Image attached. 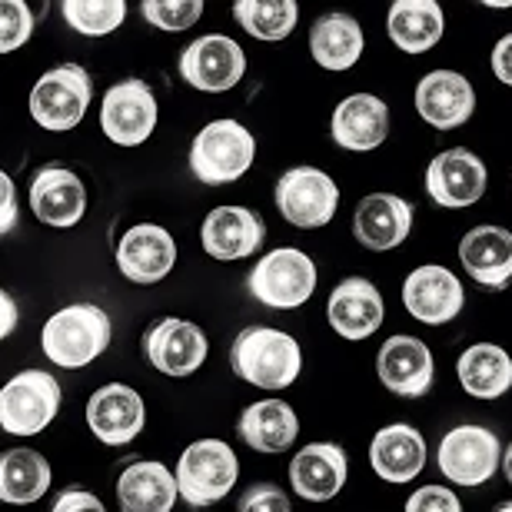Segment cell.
Wrapping results in <instances>:
<instances>
[{
	"label": "cell",
	"mask_w": 512,
	"mask_h": 512,
	"mask_svg": "<svg viewBox=\"0 0 512 512\" xmlns=\"http://www.w3.org/2000/svg\"><path fill=\"white\" fill-rule=\"evenodd\" d=\"M237 512H293V509H290V496L276 483H253L250 489H243Z\"/></svg>",
	"instance_id": "cell-37"
},
{
	"label": "cell",
	"mask_w": 512,
	"mask_h": 512,
	"mask_svg": "<svg viewBox=\"0 0 512 512\" xmlns=\"http://www.w3.org/2000/svg\"><path fill=\"white\" fill-rule=\"evenodd\" d=\"M406 512H463V503L446 486H423L406 499Z\"/></svg>",
	"instance_id": "cell-38"
},
{
	"label": "cell",
	"mask_w": 512,
	"mask_h": 512,
	"mask_svg": "<svg viewBox=\"0 0 512 512\" xmlns=\"http://www.w3.org/2000/svg\"><path fill=\"white\" fill-rule=\"evenodd\" d=\"M330 137L336 147L353 153H370L389 137V107L376 94H353L340 100L330 120Z\"/></svg>",
	"instance_id": "cell-26"
},
{
	"label": "cell",
	"mask_w": 512,
	"mask_h": 512,
	"mask_svg": "<svg viewBox=\"0 0 512 512\" xmlns=\"http://www.w3.org/2000/svg\"><path fill=\"white\" fill-rule=\"evenodd\" d=\"M266 240V223L250 207H217L207 213L200 227V243L207 256L223 263L247 260Z\"/></svg>",
	"instance_id": "cell-22"
},
{
	"label": "cell",
	"mask_w": 512,
	"mask_h": 512,
	"mask_svg": "<svg viewBox=\"0 0 512 512\" xmlns=\"http://www.w3.org/2000/svg\"><path fill=\"white\" fill-rule=\"evenodd\" d=\"M100 130L117 147H140L157 130V97L137 77H127L104 94Z\"/></svg>",
	"instance_id": "cell-12"
},
{
	"label": "cell",
	"mask_w": 512,
	"mask_h": 512,
	"mask_svg": "<svg viewBox=\"0 0 512 512\" xmlns=\"http://www.w3.org/2000/svg\"><path fill=\"white\" fill-rule=\"evenodd\" d=\"M403 306L413 320L426 326L453 323L466 306L463 280H459L453 270L436 266V263L416 266L403 280Z\"/></svg>",
	"instance_id": "cell-14"
},
{
	"label": "cell",
	"mask_w": 512,
	"mask_h": 512,
	"mask_svg": "<svg viewBox=\"0 0 512 512\" xmlns=\"http://www.w3.org/2000/svg\"><path fill=\"white\" fill-rule=\"evenodd\" d=\"M496 512H512V503H503V506H496Z\"/></svg>",
	"instance_id": "cell-44"
},
{
	"label": "cell",
	"mask_w": 512,
	"mask_h": 512,
	"mask_svg": "<svg viewBox=\"0 0 512 512\" xmlns=\"http://www.w3.org/2000/svg\"><path fill=\"white\" fill-rule=\"evenodd\" d=\"M486 187H489L486 163L479 153L466 147L436 153L426 167V193L436 207H446V210L473 207V203L486 197Z\"/></svg>",
	"instance_id": "cell-11"
},
{
	"label": "cell",
	"mask_w": 512,
	"mask_h": 512,
	"mask_svg": "<svg viewBox=\"0 0 512 512\" xmlns=\"http://www.w3.org/2000/svg\"><path fill=\"white\" fill-rule=\"evenodd\" d=\"M233 17L250 37L280 44L293 34L296 20H300V7H296V0H237Z\"/></svg>",
	"instance_id": "cell-33"
},
{
	"label": "cell",
	"mask_w": 512,
	"mask_h": 512,
	"mask_svg": "<svg viewBox=\"0 0 512 512\" xmlns=\"http://www.w3.org/2000/svg\"><path fill=\"white\" fill-rule=\"evenodd\" d=\"M30 210L40 223L54 230H70L87 213L84 180L64 163H44L30 180Z\"/></svg>",
	"instance_id": "cell-16"
},
{
	"label": "cell",
	"mask_w": 512,
	"mask_h": 512,
	"mask_svg": "<svg viewBox=\"0 0 512 512\" xmlns=\"http://www.w3.org/2000/svg\"><path fill=\"white\" fill-rule=\"evenodd\" d=\"M64 389L44 370L10 376L0 389V426L10 436H37L57 419Z\"/></svg>",
	"instance_id": "cell-8"
},
{
	"label": "cell",
	"mask_w": 512,
	"mask_h": 512,
	"mask_svg": "<svg viewBox=\"0 0 512 512\" xmlns=\"http://www.w3.org/2000/svg\"><path fill=\"white\" fill-rule=\"evenodd\" d=\"M64 20L70 30L84 37H104L127 20L124 0H64Z\"/></svg>",
	"instance_id": "cell-34"
},
{
	"label": "cell",
	"mask_w": 512,
	"mask_h": 512,
	"mask_svg": "<svg viewBox=\"0 0 512 512\" xmlns=\"http://www.w3.org/2000/svg\"><path fill=\"white\" fill-rule=\"evenodd\" d=\"M237 436L253 453H286L296 443V436H300V419H296L293 406L283 403V399H260V403H250L240 413Z\"/></svg>",
	"instance_id": "cell-28"
},
{
	"label": "cell",
	"mask_w": 512,
	"mask_h": 512,
	"mask_svg": "<svg viewBox=\"0 0 512 512\" xmlns=\"http://www.w3.org/2000/svg\"><path fill=\"white\" fill-rule=\"evenodd\" d=\"M446 17L436 0H396L386 14V34L403 54H426L443 40Z\"/></svg>",
	"instance_id": "cell-30"
},
{
	"label": "cell",
	"mask_w": 512,
	"mask_h": 512,
	"mask_svg": "<svg viewBox=\"0 0 512 512\" xmlns=\"http://www.w3.org/2000/svg\"><path fill=\"white\" fill-rule=\"evenodd\" d=\"M17 330V303L10 293H0V336H7Z\"/></svg>",
	"instance_id": "cell-42"
},
{
	"label": "cell",
	"mask_w": 512,
	"mask_h": 512,
	"mask_svg": "<svg viewBox=\"0 0 512 512\" xmlns=\"http://www.w3.org/2000/svg\"><path fill=\"white\" fill-rule=\"evenodd\" d=\"M50 512H107V506L100 503V496H94L90 489L70 486V489H64V493L54 499Z\"/></svg>",
	"instance_id": "cell-39"
},
{
	"label": "cell",
	"mask_w": 512,
	"mask_h": 512,
	"mask_svg": "<svg viewBox=\"0 0 512 512\" xmlns=\"http://www.w3.org/2000/svg\"><path fill=\"white\" fill-rule=\"evenodd\" d=\"M256 160V140L240 120H210L190 143V170L207 187L237 183Z\"/></svg>",
	"instance_id": "cell-3"
},
{
	"label": "cell",
	"mask_w": 512,
	"mask_h": 512,
	"mask_svg": "<svg viewBox=\"0 0 512 512\" xmlns=\"http://www.w3.org/2000/svg\"><path fill=\"white\" fill-rule=\"evenodd\" d=\"M110 336H114V326H110L107 310L94 303H70L44 323L40 350L54 366L84 370L97 356H104Z\"/></svg>",
	"instance_id": "cell-2"
},
{
	"label": "cell",
	"mask_w": 512,
	"mask_h": 512,
	"mask_svg": "<svg viewBox=\"0 0 512 512\" xmlns=\"http://www.w3.org/2000/svg\"><path fill=\"white\" fill-rule=\"evenodd\" d=\"M247 74V54L227 34H203L180 54V77L200 94H227Z\"/></svg>",
	"instance_id": "cell-10"
},
{
	"label": "cell",
	"mask_w": 512,
	"mask_h": 512,
	"mask_svg": "<svg viewBox=\"0 0 512 512\" xmlns=\"http://www.w3.org/2000/svg\"><path fill=\"white\" fill-rule=\"evenodd\" d=\"M240 479V459L223 439H197L183 449L177 463L180 499L193 509L217 506L230 496Z\"/></svg>",
	"instance_id": "cell-4"
},
{
	"label": "cell",
	"mask_w": 512,
	"mask_h": 512,
	"mask_svg": "<svg viewBox=\"0 0 512 512\" xmlns=\"http://www.w3.org/2000/svg\"><path fill=\"white\" fill-rule=\"evenodd\" d=\"M50 479H54L50 463L37 449L17 446L0 456V499L7 506H30L44 499Z\"/></svg>",
	"instance_id": "cell-32"
},
{
	"label": "cell",
	"mask_w": 512,
	"mask_h": 512,
	"mask_svg": "<svg viewBox=\"0 0 512 512\" xmlns=\"http://www.w3.org/2000/svg\"><path fill=\"white\" fill-rule=\"evenodd\" d=\"M366 37L360 20L343 10H330V14L316 17V24L310 27V54L323 70H350L356 67V60L363 57Z\"/></svg>",
	"instance_id": "cell-29"
},
{
	"label": "cell",
	"mask_w": 512,
	"mask_h": 512,
	"mask_svg": "<svg viewBox=\"0 0 512 512\" xmlns=\"http://www.w3.org/2000/svg\"><path fill=\"white\" fill-rule=\"evenodd\" d=\"M493 74H496L499 84L512 87V34H506L493 47Z\"/></svg>",
	"instance_id": "cell-41"
},
{
	"label": "cell",
	"mask_w": 512,
	"mask_h": 512,
	"mask_svg": "<svg viewBox=\"0 0 512 512\" xmlns=\"http://www.w3.org/2000/svg\"><path fill=\"white\" fill-rule=\"evenodd\" d=\"M276 210L296 230L326 227L340 210V187L326 170L316 167H290L276 180L273 190Z\"/></svg>",
	"instance_id": "cell-9"
},
{
	"label": "cell",
	"mask_w": 512,
	"mask_h": 512,
	"mask_svg": "<svg viewBox=\"0 0 512 512\" xmlns=\"http://www.w3.org/2000/svg\"><path fill=\"white\" fill-rule=\"evenodd\" d=\"M94 100V77L80 64H60L47 70L30 90V117L37 127L50 133H64L80 127Z\"/></svg>",
	"instance_id": "cell-5"
},
{
	"label": "cell",
	"mask_w": 512,
	"mask_h": 512,
	"mask_svg": "<svg viewBox=\"0 0 512 512\" xmlns=\"http://www.w3.org/2000/svg\"><path fill=\"white\" fill-rule=\"evenodd\" d=\"M173 266H177V240L157 223H137L117 243V270L130 283H160Z\"/></svg>",
	"instance_id": "cell-21"
},
{
	"label": "cell",
	"mask_w": 512,
	"mask_h": 512,
	"mask_svg": "<svg viewBox=\"0 0 512 512\" xmlns=\"http://www.w3.org/2000/svg\"><path fill=\"white\" fill-rule=\"evenodd\" d=\"M140 14L150 27L157 30H187L203 17L200 0H143Z\"/></svg>",
	"instance_id": "cell-35"
},
{
	"label": "cell",
	"mask_w": 512,
	"mask_h": 512,
	"mask_svg": "<svg viewBox=\"0 0 512 512\" xmlns=\"http://www.w3.org/2000/svg\"><path fill=\"white\" fill-rule=\"evenodd\" d=\"M120 512H173L180 499L177 473L157 459H133L117 476Z\"/></svg>",
	"instance_id": "cell-27"
},
{
	"label": "cell",
	"mask_w": 512,
	"mask_h": 512,
	"mask_svg": "<svg viewBox=\"0 0 512 512\" xmlns=\"http://www.w3.org/2000/svg\"><path fill=\"white\" fill-rule=\"evenodd\" d=\"M373 473L389 486H406L423 473L426 466V439L416 426L389 423L370 443Z\"/></svg>",
	"instance_id": "cell-25"
},
{
	"label": "cell",
	"mask_w": 512,
	"mask_h": 512,
	"mask_svg": "<svg viewBox=\"0 0 512 512\" xmlns=\"http://www.w3.org/2000/svg\"><path fill=\"white\" fill-rule=\"evenodd\" d=\"M476 110L473 84L456 70H433L416 84V114L436 130L463 127Z\"/></svg>",
	"instance_id": "cell-23"
},
{
	"label": "cell",
	"mask_w": 512,
	"mask_h": 512,
	"mask_svg": "<svg viewBox=\"0 0 512 512\" xmlns=\"http://www.w3.org/2000/svg\"><path fill=\"white\" fill-rule=\"evenodd\" d=\"M250 296L270 310H296L316 290V263L296 247H276L250 270Z\"/></svg>",
	"instance_id": "cell-7"
},
{
	"label": "cell",
	"mask_w": 512,
	"mask_h": 512,
	"mask_svg": "<svg viewBox=\"0 0 512 512\" xmlns=\"http://www.w3.org/2000/svg\"><path fill=\"white\" fill-rule=\"evenodd\" d=\"M34 34V10L24 0H4L0 4V50H20Z\"/></svg>",
	"instance_id": "cell-36"
},
{
	"label": "cell",
	"mask_w": 512,
	"mask_h": 512,
	"mask_svg": "<svg viewBox=\"0 0 512 512\" xmlns=\"http://www.w3.org/2000/svg\"><path fill=\"white\" fill-rule=\"evenodd\" d=\"M459 260L466 276L486 290H506L512 283V233L493 223H479L459 240Z\"/></svg>",
	"instance_id": "cell-24"
},
{
	"label": "cell",
	"mask_w": 512,
	"mask_h": 512,
	"mask_svg": "<svg viewBox=\"0 0 512 512\" xmlns=\"http://www.w3.org/2000/svg\"><path fill=\"white\" fill-rule=\"evenodd\" d=\"M326 320L343 340H370L386 320L383 293L366 276H350L333 286L330 300H326Z\"/></svg>",
	"instance_id": "cell-18"
},
{
	"label": "cell",
	"mask_w": 512,
	"mask_h": 512,
	"mask_svg": "<svg viewBox=\"0 0 512 512\" xmlns=\"http://www.w3.org/2000/svg\"><path fill=\"white\" fill-rule=\"evenodd\" d=\"M207 353V333L180 316H163L143 336V356L163 376H193L207 363Z\"/></svg>",
	"instance_id": "cell-13"
},
{
	"label": "cell",
	"mask_w": 512,
	"mask_h": 512,
	"mask_svg": "<svg viewBox=\"0 0 512 512\" xmlns=\"http://www.w3.org/2000/svg\"><path fill=\"white\" fill-rule=\"evenodd\" d=\"M456 376L473 399H499L512 389V356L496 343H473L459 353Z\"/></svg>",
	"instance_id": "cell-31"
},
{
	"label": "cell",
	"mask_w": 512,
	"mask_h": 512,
	"mask_svg": "<svg viewBox=\"0 0 512 512\" xmlns=\"http://www.w3.org/2000/svg\"><path fill=\"white\" fill-rule=\"evenodd\" d=\"M413 203L396 193H370L353 210V237L360 247L373 253H386L403 247L413 230Z\"/></svg>",
	"instance_id": "cell-19"
},
{
	"label": "cell",
	"mask_w": 512,
	"mask_h": 512,
	"mask_svg": "<svg viewBox=\"0 0 512 512\" xmlns=\"http://www.w3.org/2000/svg\"><path fill=\"white\" fill-rule=\"evenodd\" d=\"M506 473V479H509V486H512V443L503 449V466H499Z\"/></svg>",
	"instance_id": "cell-43"
},
{
	"label": "cell",
	"mask_w": 512,
	"mask_h": 512,
	"mask_svg": "<svg viewBox=\"0 0 512 512\" xmlns=\"http://www.w3.org/2000/svg\"><path fill=\"white\" fill-rule=\"evenodd\" d=\"M376 376L393 396L419 399L436 383L433 350L419 336H389L376 353Z\"/></svg>",
	"instance_id": "cell-15"
},
{
	"label": "cell",
	"mask_w": 512,
	"mask_h": 512,
	"mask_svg": "<svg viewBox=\"0 0 512 512\" xmlns=\"http://www.w3.org/2000/svg\"><path fill=\"white\" fill-rule=\"evenodd\" d=\"M0 197H4L0 200V207H4L0 210V233H10L17 227V190H14V180H10L7 173L0 177Z\"/></svg>",
	"instance_id": "cell-40"
},
{
	"label": "cell",
	"mask_w": 512,
	"mask_h": 512,
	"mask_svg": "<svg viewBox=\"0 0 512 512\" xmlns=\"http://www.w3.org/2000/svg\"><path fill=\"white\" fill-rule=\"evenodd\" d=\"M230 370L256 389H286L300 380L303 350L290 333L273 326H247L230 346Z\"/></svg>",
	"instance_id": "cell-1"
},
{
	"label": "cell",
	"mask_w": 512,
	"mask_h": 512,
	"mask_svg": "<svg viewBox=\"0 0 512 512\" xmlns=\"http://www.w3.org/2000/svg\"><path fill=\"white\" fill-rule=\"evenodd\" d=\"M87 426L104 446H127L147 426L143 396L127 383H107L87 399Z\"/></svg>",
	"instance_id": "cell-17"
},
{
	"label": "cell",
	"mask_w": 512,
	"mask_h": 512,
	"mask_svg": "<svg viewBox=\"0 0 512 512\" xmlns=\"http://www.w3.org/2000/svg\"><path fill=\"white\" fill-rule=\"evenodd\" d=\"M436 466L453 486H486L496 476V469L503 466V443H499L493 429L463 423L439 439Z\"/></svg>",
	"instance_id": "cell-6"
},
{
	"label": "cell",
	"mask_w": 512,
	"mask_h": 512,
	"mask_svg": "<svg viewBox=\"0 0 512 512\" xmlns=\"http://www.w3.org/2000/svg\"><path fill=\"white\" fill-rule=\"evenodd\" d=\"M350 479V459L340 443H306L290 459V486L306 503H330Z\"/></svg>",
	"instance_id": "cell-20"
}]
</instances>
